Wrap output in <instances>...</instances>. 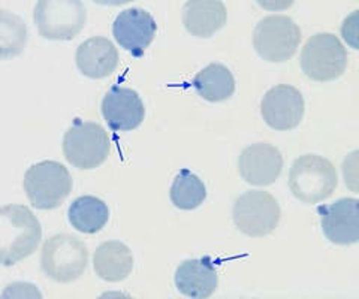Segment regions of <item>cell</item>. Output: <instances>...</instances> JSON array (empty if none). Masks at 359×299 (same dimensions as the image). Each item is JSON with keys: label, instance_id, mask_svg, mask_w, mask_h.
Here are the masks:
<instances>
[{"label": "cell", "instance_id": "obj_7", "mask_svg": "<svg viewBox=\"0 0 359 299\" xmlns=\"http://www.w3.org/2000/svg\"><path fill=\"white\" fill-rule=\"evenodd\" d=\"M39 35L50 41H71L87 21L86 6L78 0H39L33 11Z\"/></svg>", "mask_w": 359, "mask_h": 299}, {"label": "cell", "instance_id": "obj_6", "mask_svg": "<svg viewBox=\"0 0 359 299\" xmlns=\"http://www.w3.org/2000/svg\"><path fill=\"white\" fill-rule=\"evenodd\" d=\"M347 66V51L332 33H318L301 51V69L310 80L327 83L340 78Z\"/></svg>", "mask_w": 359, "mask_h": 299}, {"label": "cell", "instance_id": "obj_21", "mask_svg": "<svg viewBox=\"0 0 359 299\" xmlns=\"http://www.w3.org/2000/svg\"><path fill=\"white\" fill-rule=\"evenodd\" d=\"M170 196L172 204L184 211L198 208L207 197L205 184L189 169H180L171 186Z\"/></svg>", "mask_w": 359, "mask_h": 299}, {"label": "cell", "instance_id": "obj_22", "mask_svg": "<svg viewBox=\"0 0 359 299\" xmlns=\"http://www.w3.org/2000/svg\"><path fill=\"white\" fill-rule=\"evenodd\" d=\"M0 38H2V57H14L26 47L27 29L18 15L8 13L6 9L0 11Z\"/></svg>", "mask_w": 359, "mask_h": 299}, {"label": "cell", "instance_id": "obj_2", "mask_svg": "<svg viewBox=\"0 0 359 299\" xmlns=\"http://www.w3.org/2000/svg\"><path fill=\"white\" fill-rule=\"evenodd\" d=\"M339 176L331 160L318 154H304L294 160L289 171V189L306 204L328 199L337 189Z\"/></svg>", "mask_w": 359, "mask_h": 299}, {"label": "cell", "instance_id": "obj_18", "mask_svg": "<svg viewBox=\"0 0 359 299\" xmlns=\"http://www.w3.org/2000/svg\"><path fill=\"white\" fill-rule=\"evenodd\" d=\"M133 254L130 249L120 241L102 242L93 256L95 272L99 279L108 283L123 281L133 270Z\"/></svg>", "mask_w": 359, "mask_h": 299}, {"label": "cell", "instance_id": "obj_9", "mask_svg": "<svg viewBox=\"0 0 359 299\" xmlns=\"http://www.w3.org/2000/svg\"><path fill=\"white\" fill-rule=\"evenodd\" d=\"M233 223L241 234L259 238L266 237L280 221L277 199L264 190H249L237 197L232 208Z\"/></svg>", "mask_w": 359, "mask_h": 299}, {"label": "cell", "instance_id": "obj_8", "mask_svg": "<svg viewBox=\"0 0 359 299\" xmlns=\"http://www.w3.org/2000/svg\"><path fill=\"white\" fill-rule=\"evenodd\" d=\"M302 33L294 20L286 15H269L256 25L253 47L266 62L290 60L298 51Z\"/></svg>", "mask_w": 359, "mask_h": 299}, {"label": "cell", "instance_id": "obj_1", "mask_svg": "<svg viewBox=\"0 0 359 299\" xmlns=\"http://www.w3.org/2000/svg\"><path fill=\"white\" fill-rule=\"evenodd\" d=\"M42 238L39 220L25 205L0 208V262L13 267L36 251Z\"/></svg>", "mask_w": 359, "mask_h": 299}, {"label": "cell", "instance_id": "obj_15", "mask_svg": "<svg viewBox=\"0 0 359 299\" xmlns=\"http://www.w3.org/2000/svg\"><path fill=\"white\" fill-rule=\"evenodd\" d=\"M174 281L178 292L187 298H210L219 286L217 267L210 256L184 260L178 265Z\"/></svg>", "mask_w": 359, "mask_h": 299}, {"label": "cell", "instance_id": "obj_14", "mask_svg": "<svg viewBox=\"0 0 359 299\" xmlns=\"http://www.w3.org/2000/svg\"><path fill=\"white\" fill-rule=\"evenodd\" d=\"M102 117L112 130H133L145 118V106L140 95L128 87L112 85L102 99Z\"/></svg>", "mask_w": 359, "mask_h": 299}, {"label": "cell", "instance_id": "obj_20", "mask_svg": "<svg viewBox=\"0 0 359 299\" xmlns=\"http://www.w3.org/2000/svg\"><path fill=\"white\" fill-rule=\"evenodd\" d=\"M196 93L207 102L216 104L228 101L235 92V78L232 72L222 63H210L199 71L194 80Z\"/></svg>", "mask_w": 359, "mask_h": 299}, {"label": "cell", "instance_id": "obj_23", "mask_svg": "<svg viewBox=\"0 0 359 299\" xmlns=\"http://www.w3.org/2000/svg\"><path fill=\"white\" fill-rule=\"evenodd\" d=\"M356 17L352 21V27H351V20H349V17H347L346 21H344V25H343V29H341L343 38L347 42H349L351 46H352V48H355V50L358 48V43H356V29H358V26H356Z\"/></svg>", "mask_w": 359, "mask_h": 299}, {"label": "cell", "instance_id": "obj_17", "mask_svg": "<svg viewBox=\"0 0 359 299\" xmlns=\"http://www.w3.org/2000/svg\"><path fill=\"white\" fill-rule=\"evenodd\" d=\"M183 25L190 35L211 38L226 23V8L219 0H189L183 8Z\"/></svg>", "mask_w": 359, "mask_h": 299}, {"label": "cell", "instance_id": "obj_11", "mask_svg": "<svg viewBox=\"0 0 359 299\" xmlns=\"http://www.w3.org/2000/svg\"><path fill=\"white\" fill-rule=\"evenodd\" d=\"M156 32L157 25L153 15L142 8L121 11L112 25V35L116 41L133 57H142L153 42Z\"/></svg>", "mask_w": 359, "mask_h": 299}, {"label": "cell", "instance_id": "obj_3", "mask_svg": "<svg viewBox=\"0 0 359 299\" xmlns=\"http://www.w3.org/2000/svg\"><path fill=\"white\" fill-rule=\"evenodd\" d=\"M22 187L33 208L54 209L69 196L72 179L65 165L54 160H43L30 166L22 180Z\"/></svg>", "mask_w": 359, "mask_h": 299}, {"label": "cell", "instance_id": "obj_5", "mask_svg": "<svg viewBox=\"0 0 359 299\" xmlns=\"http://www.w3.org/2000/svg\"><path fill=\"white\" fill-rule=\"evenodd\" d=\"M111 153L107 130L95 121L76 118L63 137L66 160L78 169H95L102 165Z\"/></svg>", "mask_w": 359, "mask_h": 299}, {"label": "cell", "instance_id": "obj_4", "mask_svg": "<svg viewBox=\"0 0 359 299\" xmlns=\"http://www.w3.org/2000/svg\"><path fill=\"white\" fill-rule=\"evenodd\" d=\"M88 250L76 237L59 234L45 241L41 253V268L48 279L72 283L87 270Z\"/></svg>", "mask_w": 359, "mask_h": 299}, {"label": "cell", "instance_id": "obj_10", "mask_svg": "<svg viewBox=\"0 0 359 299\" xmlns=\"http://www.w3.org/2000/svg\"><path fill=\"white\" fill-rule=\"evenodd\" d=\"M304 97L294 85L278 84L269 88L261 102L265 123L276 130H292L304 117Z\"/></svg>", "mask_w": 359, "mask_h": 299}, {"label": "cell", "instance_id": "obj_19", "mask_svg": "<svg viewBox=\"0 0 359 299\" xmlns=\"http://www.w3.org/2000/svg\"><path fill=\"white\" fill-rule=\"evenodd\" d=\"M69 223L81 234L93 235L102 230L109 220V208L96 196H80L67 209Z\"/></svg>", "mask_w": 359, "mask_h": 299}, {"label": "cell", "instance_id": "obj_12", "mask_svg": "<svg viewBox=\"0 0 359 299\" xmlns=\"http://www.w3.org/2000/svg\"><path fill=\"white\" fill-rule=\"evenodd\" d=\"M325 237L337 246H351L359 241V204L343 197L331 205L318 208Z\"/></svg>", "mask_w": 359, "mask_h": 299}, {"label": "cell", "instance_id": "obj_13", "mask_svg": "<svg viewBox=\"0 0 359 299\" xmlns=\"http://www.w3.org/2000/svg\"><path fill=\"white\" fill-rule=\"evenodd\" d=\"M283 158L277 147L268 142H255L245 147L238 159V172L252 186H269L282 174Z\"/></svg>", "mask_w": 359, "mask_h": 299}, {"label": "cell", "instance_id": "obj_16", "mask_svg": "<svg viewBox=\"0 0 359 299\" xmlns=\"http://www.w3.org/2000/svg\"><path fill=\"white\" fill-rule=\"evenodd\" d=\"M75 63L78 71L87 78L102 80L117 69L118 51L109 39L95 36L76 48Z\"/></svg>", "mask_w": 359, "mask_h": 299}]
</instances>
